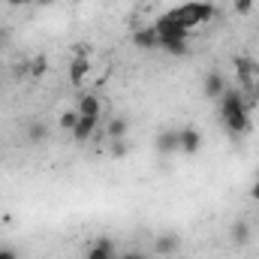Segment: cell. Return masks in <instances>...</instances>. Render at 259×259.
<instances>
[{
	"instance_id": "1",
	"label": "cell",
	"mask_w": 259,
	"mask_h": 259,
	"mask_svg": "<svg viewBox=\"0 0 259 259\" xmlns=\"http://www.w3.org/2000/svg\"><path fill=\"white\" fill-rule=\"evenodd\" d=\"M220 121L226 124V130L232 136H244L250 130V115H247V100L244 91L238 88H226L220 97Z\"/></svg>"
},
{
	"instance_id": "7",
	"label": "cell",
	"mask_w": 259,
	"mask_h": 259,
	"mask_svg": "<svg viewBox=\"0 0 259 259\" xmlns=\"http://www.w3.org/2000/svg\"><path fill=\"white\" fill-rule=\"evenodd\" d=\"M235 72H238V81H241V91L247 94V91H253V75H256V66L250 58H235Z\"/></svg>"
},
{
	"instance_id": "20",
	"label": "cell",
	"mask_w": 259,
	"mask_h": 259,
	"mask_svg": "<svg viewBox=\"0 0 259 259\" xmlns=\"http://www.w3.org/2000/svg\"><path fill=\"white\" fill-rule=\"evenodd\" d=\"M232 9L238 15H250L253 12V0H232Z\"/></svg>"
},
{
	"instance_id": "26",
	"label": "cell",
	"mask_w": 259,
	"mask_h": 259,
	"mask_svg": "<svg viewBox=\"0 0 259 259\" xmlns=\"http://www.w3.org/2000/svg\"><path fill=\"white\" fill-rule=\"evenodd\" d=\"M3 3H6V0H3Z\"/></svg>"
},
{
	"instance_id": "22",
	"label": "cell",
	"mask_w": 259,
	"mask_h": 259,
	"mask_svg": "<svg viewBox=\"0 0 259 259\" xmlns=\"http://www.w3.org/2000/svg\"><path fill=\"white\" fill-rule=\"evenodd\" d=\"M118 259H148L145 253H139V250H127V253H121Z\"/></svg>"
},
{
	"instance_id": "23",
	"label": "cell",
	"mask_w": 259,
	"mask_h": 259,
	"mask_svg": "<svg viewBox=\"0 0 259 259\" xmlns=\"http://www.w3.org/2000/svg\"><path fill=\"white\" fill-rule=\"evenodd\" d=\"M9 6H27V3H33V0H6Z\"/></svg>"
},
{
	"instance_id": "19",
	"label": "cell",
	"mask_w": 259,
	"mask_h": 259,
	"mask_svg": "<svg viewBox=\"0 0 259 259\" xmlns=\"http://www.w3.org/2000/svg\"><path fill=\"white\" fill-rule=\"evenodd\" d=\"M75 121H78V112H75V109H69V112H64V115H61V130H69V133H72V127H75Z\"/></svg>"
},
{
	"instance_id": "11",
	"label": "cell",
	"mask_w": 259,
	"mask_h": 259,
	"mask_svg": "<svg viewBox=\"0 0 259 259\" xmlns=\"http://www.w3.org/2000/svg\"><path fill=\"white\" fill-rule=\"evenodd\" d=\"M100 109H103V103H100L97 94H81L78 103H75V112L78 115H88V118H100Z\"/></svg>"
},
{
	"instance_id": "12",
	"label": "cell",
	"mask_w": 259,
	"mask_h": 259,
	"mask_svg": "<svg viewBox=\"0 0 259 259\" xmlns=\"http://www.w3.org/2000/svg\"><path fill=\"white\" fill-rule=\"evenodd\" d=\"M178 247H181V238H178L175 232H163V235L154 238V253H160V256H169V253H175Z\"/></svg>"
},
{
	"instance_id": "3",
	"label": "cell",
	"mask_w": 259,
	"mask_h": 259,
	"mask_svg": "<svg viewBox=\"0 0 259 259\" xmlns=\"http://www.w3.org/2000/svg\"><path fill=\"white\" fill-rule=\"evenodd\" d=\"M154 30L160 33V42L163 39H190V30L172 15V12H166V15H160L157 21H154Z\"/></svg>"
},
{
	"instance_id": "6",
	"label": "cell",
	"mask_w": 259,
	"mask_h": 259,
	"mask_svg": "<svg viewBox=\"0 0 259 259\" xmlns=\"http://www.w3.org/2000/svg\"><path fill=\"white\" fill-rule=\"evenodd\" d=\"M133 42H136V49H142V52H157V49H160V33L154 30V24H151V27H139V30L133 33Z\"/></svg>"
},
{
	"instance_id": "17",
	"label": "cell",
	"mask_w": 259,
	"mask_h": 259,
	"mask_svg": "<svg viewBox=\"0 0 259 259\" xmlns=\"http://www.w3.org/2000/svg\"><path fill=\"white\" fill-rule=\"evenodd\" d=\"M46 136H49V130L42 127V124H30V130H27V142H33V145H39Z\"/></svg>"
},
{
	"instance_id": "24",
	"label": "cell",
	"mask_w": 259,
	"mask_h": 259,
	"mask_svg": "<svg viewBox=\"0 0 259 259\" xmlns=\"http://www.w3.org/2000/svg\"><path fill=\"white\" fill-rule=\"evenodd\" d=\"M250 196H253V202H259V181L250 187Z\"/></svg>"
},
{
	"instance_id": "25",
	"label": "cell",
	"mask_w": 259,
	"mask_h": 259,
	"mask_svg": "<svg viewBox=\"0 0 259 259\" xmlns=\"http://www.w3.org/2000/svg\"><path fill=\"white\" fill-rule=\"evenodd\" d=\"M52 3H58V0H33V6H52Z\"/></svg>"
},
{
	"instance_id": "15",
	"label": "cell",
	"mask_w": 259,
	"mask_h": 259,
	"mask_svg": "<svg viewBox=\"0 0 259 259\" xmlns=\"http://www.w3.org/2000/svg\"><path fill=\"white\" fill-rule=\"evenodd\" d=\"M127 130H130V124H127V118H112L109 124H106V136L115 142V139H127Z\"/></svg>"
},
{
	"instance_id": "9",
	"label": "cell",
	"mask_w": 259,
	"mask_h": 259,
	"mask_svg": "<svg viewBox=\"0 0 259 259\" xmlns=\"http://www.w3.org/2000/svg\"><path fill=\"white\" fill-rule=\"evenodd\" d=\"M88 259H118V250H115V241L112 238H97L88 250Z\"/></svg>"
},
{
	"instance_id": "21",
	"label": "cell",
	"mask_w": 259,
	"mask_h": 259,
	"mask_svg": "<svg viewBox=\"0 0 259 259\" xmlns=\"http://www.w3.org/2000/svg\"><path fill=\"white\" fill-rule=\"evenodd\" d=\"M0 259H18V250H12V247H0Z\"/></svg>"
},
{
	"instance_id": "18",
	"label": "cell",
	"mask_w": 259,
	"mask_h": 259,
	"mask_svg": "<svg viewBox=\"0 0 259 259\" xmlns=\"http://www.w3.org/2000/svg\"><path fill=\"white\" fill-rule=\"evenodd\" d=\"M127 154H130V142L127 139H115V142H112V157L121 160V157H127Z\"/></svg>"
},
{
	"instance_id": "10",
	"label": "cell",
	"mask_w": 259,
	"mask_h": 259,
	"mask_svg": "<svg viewBox=\"0 0 259 259\" xmlns=\"http://www.w3.org/2000/svg\"><path fill=\"white\" fill-rule=\"evenodd\" d=\"M202 91H205V97H208V100H220V97H223V91H226V78H223V72H208V75H205Z\"/></svg>"
},
{
	"instance_id": "14",
	"label": "cell",
	"mask_w": 259,
	"mask_h": 259,
	"mask_svg": "<svg viewBox=\"0 0 259 259\" xmlns=\"http://www.w3.org/2000/svg\"><path fill=\"white\" fill-rule=\"evenodd\" d=\"M160 49H163L166 55H172V58H187V55H190L187 39H163V42H160Z\"/></svg>"
},
{
	"instance_id": "4",
	"label": "cell",
	"mask_w": 259,
	"mask_h": 259,
	"mask_svg": "<svg viewBox=\"0 0 259 259\" xmlns=\"http://www.w3.org/2000/svg\"><path fill=\"white\" fill-rule=\"evenodd\" d=\"M154 148H157V154L160 157H172V154H178L181 148H178V130H160L157 133V139H154Z\"/></svg>"
},
{
	"instance_id": "16",
	"label": "cell",
	"mask_w": 259,
	"mask_h": 259,
	"mask_svg": "<svg viewBox=\"0 0 259 259\" xmlns=\"http://www.w3.org/2000/svg\"><path fill=\"white\" fill-rule=\"evenodd\" d=\"M232 241H235V244H247V241H250V226H247L244 220L232 223Z\"/></svg>"
},
{
	"instance_id": "5",
	"label": "cell",
	"mask_w": 259,
	"mask_h": 259,
	"mask_svg": "<svg viewBox=\"0 0 259 259\" xmlns=\"http://www.w3.org/2000/svg\"><path fill=\"white\" fill-rule=\"evenodd\" d=\"M178 148H181V154L193 157L196 151L202 148V133L196 127H181L178 130Z\"/></svg>"
},
{
	"instance_id": "2",
	"label": "cell",
	"mask_w": 259,
	"mask_h": 259,
	"mask_svg": "<svg viewBox=\"0 0 259 259\" xmlns=\"http://www.w3.org/2000/svg\"><path fill=\"white\" fill-rule=\"evenodd\" d=\"M187 30H193L199 24H208L211 18H214V6L211 3H205V0H187V3H181V6H175V9H169Z\"/></svg>"
},
{
	"instance_id": "13",
	"label": "cell",
	"mask_w": 259,
	"mask_h": 259,
	"mask_svg": "<svg viewBox=\"0 0 259 259\" xmlns=\"http://www.w3.org/2000/svg\"><path fill=\"white\" fill-rule=\"evenodd\" d=\"M84 75H88V58L84 55H75L72 58V64H69V84H81L84 81Z\"/></svg>"
},
{
	"instance_id": "8",
	"label": "cell",
	"mask_w": 259,
	"mask_h": 259,
	"mask_svg": "<svg viewBox=\"0 0 259 259\" xmlns=\"http://www.w3.org/2000/svg\"><path fill=\"white\" fill-rule=\"evenodd\" d=\"M97 130H100V118L78 115V121H75V127H72V139H75V142H88Z\"/></svg>"
}]
</instances>
